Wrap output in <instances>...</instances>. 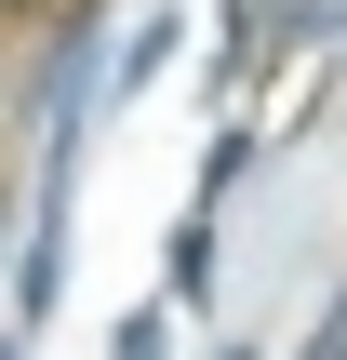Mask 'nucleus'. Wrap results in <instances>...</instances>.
I'll return each instance as SVG.
<instances>
[{"instance_id":"1","label":"nucleus","mask_w":347,"mask_h":360,"mask_svg":"<svg viewBox=\"0 0 347 360\" xmlns=\"http://www.w3.org/2000/svg\"><path fill=\"white\" fill-rule=\"evenodd\" d=\"M201 294H214V214H187L160 254V307H201Z\"/></svg>"},{"instance_id":"2","label":"nucleus","mask_w":347,"mask_h":360,"mask_svg":"<svg viewBox=\"0 0 347 360\" xmlns=\"http://www.w3.org/2000/svg\"><path fill=\"white\" fill-rule=\"evenodd\" d=\"M160 334H174V307H134V321H120V347H107V360H160Z\"/></svg>"},{"instance_id":"3","label":"nucleus","mask_w":347,"mask_h":360,"mask_svg":"<svg viewBox=\"0 0 347 360\" xmlns=\"http://www.w3.org/2000/svg\"><path fill=\"white\" fill-rule=\"evenodd\" d=\"M308 360H347V281H334V307H321V334H308Z\"/></svg>"},{"instance_id":"4","label":"nucleus","mask_w":347,"mask_h":360,"mask_svg":"<svg viewBox=\"0 0 347 360\" xmlns=\"http://www.w3.org/2000/svg\"><path fill=\"white\" fill-rule=\"evenodd\" d=\"M214 360H254V347H214Z\"/></svg>"},{"instance_id":"5","label":"nucleus","mask_w":347,"mask_h":360,"mask_svg":"<svg viewBox=\"0 0 347 360\" xmlns=\"http://www.w3.org/2000/svg\"><path fill=\"white\" fill-rule=\"evenodd\" d=\"M0 360H27V347H0Z\"/></svg>"},{"instance_id":"6","label":"nucleus","mask_w":347,"mask_h":360,"mask_svg":"<svg viewBox=\"0 0 347 360\" xmlns=\"http://www.w3.org/2000/svg\"><path fill=\"white\" fill-rule=\"evenodd\" d=\"M0 13H13V0H0Z\"/></svg>"}]
</instances>
